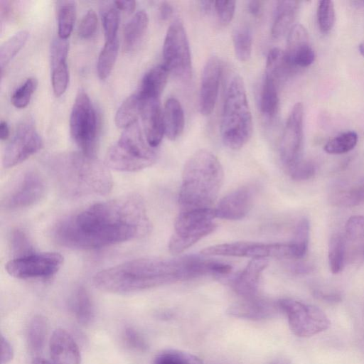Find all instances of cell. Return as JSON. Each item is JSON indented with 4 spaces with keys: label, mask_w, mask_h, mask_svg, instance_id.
Segmentation results:
<instances>
[{
    "label": "cell",
    "mask_w": 364,
    "mask_h": 364,
    "mask_svg": "<svg viewBox=\"0 0 364 364\" xmlns=\"http://www.w3.org/2000/svg\"><path fill=\"white\" fill-rule=\"evenodd\" d=\"M363 258H364V248H363Z\"/></svg>",
    "instance_id": "obj_62"
},
{
    "label": "cell",
    "mask_w": 364,
    "mask_h": 364,
    "mask_svg": "<svg viewBox=\"0 0 364 364\" xmlns=\"http://www.w3.org/2000/svg\"><path fill=\"white\" fill-rule=\"evenodd\" d=\"M232 43L236 58L241 62L247 61L252 55V35L250 28L241 26L232 33Z\"/></svg>",
    "instance_id": "obj_34"
},
{
    "label": "cell",
    "mask_w": 364,
    "mask_h": 364,
    "mask_svg": "<svg viewBox=\"0 0 364 364\" xmlns=\"http://www.w3.org/2000/svg\"><path fill=\"white\" fill-rule=\"evenodd\" d=\"M215 210L200 208L180 211L174 223V233L168 242L169 251L179 254L216 228Z\"/></svg>",
    "instance_id": "obj_7"
},
{
    "label": "cell",
    "mask_w": 364,
    "mask_h": 364,
    "mask_svg": "<svg viewBox=\"0 0 364 364\" xmlns=\"http://www.w3.org/2000/svg\"><path fill=\"white\" fill-rule=\"evenodd\" d=\"M303 104L296 103L287 119L279 144L281 161L288 170L301 160L304 140Z\"/></svg>",
    "instance_id": "obj_14"
},
{
    "label": "cell",
    "mask_w": 364,
    "mask_h": 364,
    "mask_svg": "<svg viewBox=\"0 0 364 364\" xmlns=\"http://www.w3.org/2000/svg\"><path fill=\"white\" fill-rule=\"evenodd\" d=\"M118 50V38L105 41L97 63V75L101 80H105L110 75L117 58Z\"/></svg>",
    "instance_id": "obj_32"
},
{
    "label": "cell",
    "mask_w": 364,
    "mask_h": 364,
    "mask_svg": "<svg viewBox=\"0 0 364 364\" xmlns=\"http://www.w3.org/2000/svg\"><path fill=\"white\" fill-rule=\"evenodd\" d=\"M123 341L129 348L136 351H144L147 344L143 336L132 327H127L122 333Z\"/></svg>",
    "instance_id": "obj_49"
},
{
    "label": "cell",
    "mask_w": 364,
    "mask_h": 364,
    "mask_svg": "<svg viewBox=\"0 0 364 364\" xmlns=\"http://www.w3.org/2000/svg\"><path fill=\"white\" fill-rule=\"evenodd\" d=\"M296 69L288 61L284 50L279 48L269 50L267 57L264 77L274 80L279 85Z\"/></svg>",
    "instance_id": "obj_27"
},
{
    "label": "cell",
    "mask_w": 364,
    "mask_h": 364,
    "mask_svg": "<svg viewBox=\"0 0 364 364\" xmlns=\"http://www.w3.org/2000/svg\"><path fill=\"white\" fill-rule=\"evenodd\" d=\"M49 350L53 364H80L78 346L64 329L58 328L53 331L49 342Z\"/></svg>",
    "instance_id": "obj_19"
},
{
    "label": "cell",
    "mask_w": 364,
    "mask_h": 364,
    "mask_svg": "<svg viewBox=\"0 0 364 364\" xmlns=\"http://www.w3.org/2000/svg\"><path fill=\"white\" fill-rule=\"evenodd\" d=\"M169 73L168 68L164 64L150 69L144 75L137 92L141 100H159L166 87Z\"/></svg>",
    "instance_id": "obj_23"
},
{
    "label": "cell",
    "mask_w": 364,
    "mask_h": 364,
    "mask_svg": "<svg viewBox=\"0 0 364 364\" xmlns=\"http://www.w3.org/2000/svg\"><path fill=\"white\" fill-rule=\"evenodd\" d=\"M141 107L142 102L137 93L128 97L116 112L114 121L117 127L126 129L137 122V118L141 115Z\"/></svg>",
    "instance_id": "obj_29"
},
{
    "label": "cell",
    "mask_w": 364,
    "mask_h": 364,
    "mask_svg": "<svg viewBox=\"0 0 364 364\" xmlns=\"http://www.w3.org/2000/svg\"><path fill=\"white\" fill-rule=\"evenodd\" d=\"M151 230L145 205L137 196L92 205L59 220L52 230L63 247L95 250L140 238Z\"/></svg>",
    "instance_id": "obj_1"
},
{
    "label": "cell",
    "mask_w": 364,
    "mask_h": 364,
    "mask_svg": "<svg viewBox=\"0 0 364 364\" xmlns=\"http://www.w3.org/2000/svg\"><path fill=\"white\" fill-rule=\"evenodd\" d=\"M279 85L272 80L264 77L260 95V110L267 119L274 118L279 109Z\"/></svg>",
    "instance_id": "obj_30"
},
{
    "label": "cell",
    "mask_w": 364,
    "mask_h": 364,
    "mask_svg": "<svg viewBox=\"0 0 364 364\" xmlns=\"http://www.w3.org/2000/svg\"><path fill=\"white\" fill-rule=\"evenodd\" d=\"M164 65L180 80H188L192 73L189 42L183 21L176 18L170 24L163 44Z\"/></svg>",
    "instance_id": "obj_9"
},
{
    "label": "cell",
    "mask_w": 364,
    "mask_h": 364,
    "mask_svg": "<svg viewBox=\"0 0 364 364\" xmlns=\"http://www.w3.org/2000/svg\"><path fill=\"white\" fill-rule=\"evenodd\" d=\"M47 331V322L42 316H35L30 321L27 331V341L30 349L38 353L44 345Z\"/></svg>",
    "instance_id": "obj_36"
},
{
    "label": "cell",
    "mask_w": 364,
    "mask_h": 364,
    "mask_svg": "<svg viewBox=\"0 0 364 364\" xmlns=\"http://www.w3.org/2000/svg\"><path fill=\"white\" fill-rule=\"evenodd\" d=\"M163 117L165 135L171 141L177 139L181 135L185 126L183 109L177 99H167L163 109Z\"/></svg>",
    "instance_id": "obj_25"
},
{
    "label": "cell",
    "mask_w": 364,
    "mask_h": 364,
    "mask_svg": "<svg viewBox=\"0 0 364 364\" xmlns=\"http://www.w3.org/2000/svg\"><path fill=\"white\" fill-rule=\"evenodd\" d=\"M70 309L77 322L82 325L90 323L94 318V305L87 290L82 286L77 287L73 292Z\"/></svg>",
    "instance_id": "obj_28"
},
{
    "label": "cell",
    "mask_w": 364,
    "mask_h": 364,
    "mask_svg": "<svg viewBox=\"0 0 364 364\" xmlns=\"http://www.w3.org/2000/svg\"><path fill=\"white\" fill-rule=\"evenodd\" d=\"M287 171L293 180L306 181L311 178L315 175L316 166L311 160L301 159Z\"/></svg>",
    "instance_id": "obj_47"
},
{
    "label": "cell",
    "mask_w": 364,
    "mask_h": 364,
    "mask_svg": "<svg viewBox=\"0 0 364 364\" xmlns=\"http://www.w3.org/2000/svg\"><path fill=\"white\" fill-rule=\"evenodd\" d=\"M46 166L58 190L70 198L105 195L112 187V178L106 165L94 156L68 152L50 156Z\"/></svg>",
    "instance_id": "obj_3"
},
{
    "label": "cell",
    "mask_w": 364,
    "mask_h": 364,
    "mask_svg": "<svg viewBox=\"0 0 364 364\" xmlns=\"http://www.w3.org/2000/svg\"><path fill=\"white\" fill-rule=\"evenodd\" d=\"M299 6L298 1H279L277 2L271 29L273 38L279 39L290 31Z\"/></svg>",
    "instance_id": "obj_24"
},
{
    "label": "cell",
    "mask_w": 364,
    "mask_h": 364,
    "mask_svg": "<svg viewBox=\"0 0 364 364\" xmlns=\"http://www.w3.org/2000/svg\"><path fill=\"white\" fill-rule=\"evenodd\" d=\"M101 18L105 41H111L117 38L119 14L114 1L103 4L101 9Z\"/></svg>",
    "instance_id": "obj_37"
},
{
    "label": "cell",
    "mask_w": 364,
    "mask_h": 364,
    "mask_svg": "<svg viewBox=\"0 0 364 364\" xmlns=\"http://www.w3.org/2000/svg\"><path fill=\"white\" fill-rule=\"evenodd\" d=\"M315 295L317 297L328 301L336 302L341 300L340 296L337 294H323L321 291H316L315 292Z\"/></svg>",
    "instance_id": "obj_55"
},
{
    "label": "cell",
    "mask_w": 364,
    "mask_h": 364,
    "mask_svg": "<svg viewBox=\"0 0 364 364\" xmlns=\"http://www.w3.org/2000/svg\"><path fill=\"white\" fill-rule=\"evenodd\" d=\"M46 184L37 171H27L20 175L6 193L2 206L6 210H18L38 203L45 196Z\"/></svg>",
    "instance_id": "obj_13"
},
{
    "label": "cell",
    "mask_w": 364,
    "mask_h": 364,
    "mask_svg": "<svg viewBox=\"0 0 364 364\" xmlns=\"http://www.w3.org/2000/svg\"><path fill=\"white\" fill-rule=\"evenodd\" d=\"M221 73L220 60L215 55L210 57L203 70L199 95V109L204 116L210 115L214 109Z\"/></svg>",
    "instance_id": "obj_17"
},
{
    "label": "cell",
    "mask_w": 364,
    "mask_h": 364,
    "mask_svg": "<svg viewBox=\"0 0 364 364\" xmlns=\"http://www.w3.org/2000/svg\"><path fill=\"white\" fill-rule=\"evenodd\" d=\"M346 236L352 242L361 243L364 248V215L351 216L346 221Z\"/></svg>",
    "instance_id": "obj_45"
},
{
    "label": "cell",
    "mask_w": 364,
    "mask_h": 364,
    "mask_svg": "<svg viewBox=\"0 0 364 364\" xmlns=\"http://www.w3.org/2000/svg\"><path fill=\"white\" fill-rule=\"evenodd\" d=\"M152 364H203L198 356L178 350H166L154 358Z\"/></svg>",
    "instance_id": "obj_41"
},
{
    "label": "cell",
    "mask_w": 364,
    "mask_h": 364,
    "mask_svg": "<svg viewBox=\"0 0 364 364\" xmlns=\"http://www.w3.org/2000/svg\"><path fill=\"white\" fill-rule=\"evenodd\" d=\"M317 22L320 31L326 33L333 27L335 23V9L333 2L329 0H322L318 4Z\"/></svg>",
    "instance_id": "obj_44"
},
{
    "label": "cell",
    "mask_w": 364,
    "mask_h": 364,
    "mask_svg": "<svg viewBox=\"0 0 364 364\" xmlns=\"http://www.w3.org/2000/svg\"><path fill=\"white\" fill-rule=\"evenodd\" d=\"M253 122L245 83L238 75L229 80L224 96L220 132L223 144L237 150L251 138Z\"/></svg>",
    "instance_id": "obj_5"
},
{
    "label": "cell",
    "mask_w": 364,
    "mask_h": 364,
    "mask_svg": "<svg viewBox=\"0 0 364 364\" xmlns=\"http://www.w3.org/2000/svg\"><path fill=\"white\" fill-rule=\"evenodd\" d=\"M14 357V349L9 341L1 336V364L9 363Z\"/></svg>",
    "instance_id": "obj_51"
},
{
    "label": "cell",
    "mask_w": 364,
    "mask_h": 364,
    "mask_svg": "<svg viewBox=\"0 0 364 364\" xmlns=\"http://www.w3.org/2000/svg\"><path fill=\"white\" fill-rule=\"evenodd\" d=\"M359 51L361 53V55L364 57V42L361 43L359 45Z\"/></svg>",
    "instance_id": "obj_61"
},
{
    "label": "cell",
    "mask_w": 364,
    "mask_h": 364,
    "mask_svg": "<svg viewBox=\"0 0 364 364\" xmlns=\"http://www.w3.org/2000/svg\"><path fill=\"white\" fill-rule=\"evenodd\" d=\"M97 26V17L94 10L89 9L81 18L77 32L82 38H90L95 32Z\"/></svg>",
    "instance_id": "obj_48"
},
{
    "label": "cell",
    "mask_w": 364,
    "mask_h": 364,
    "mask_svg": "<svg viewBox=\"0 0 364 364\" xmlns=\"http://www.w3.org/2000/svg\"><path fill=\"white\" fill-rule=\"evenodd\" d=\"M333 204L340 207H353L364 203V182L334 193L331 198Z\"/></svg>",
    "instance_id": "obj_38"
},
{
    "label": "cell",
    "mask_w": 364,
    "mask_h": 364,
    "mask_svg": "<svg viewBox=\"0 0 364 364\" xmlns=\"http://www.w3.org/2000/svg\"><path fill=\"white\" fill-rule=\"evenodd\" d=\"M223 169L210 151L200 149L185 164L178 193L180 211L210 208L223 181Z\"/></svg>",
    "instance_id": "obj_4"
},
{
    "label": "cell",
    "mask_w": 364,
    "mask_h": 364,
    "mask_svg": "<svg viewBox=\"0 0 364 364\" xmlns=\"http://www.w3.org/2000/svg\"><path fill=\"white\" fill-rule=\"evenodd\" d=\"M294 270L299 274L308 273L312 270V267L309 264L300 263L294 266Z\"/></svg>",
    "instance_id": "obj_58"
},
{
    "label": "cell",
    "mask_w": 364,
    "mask_h": 364,
    "mask_svg": "<svg viewBox=\"0 0 364 364\" xmlns=\"http://www.w3.org/2000/svg\"><path fill=\"white\" fill-rule=\"evenodd\" d=\"M268 364H291L290 361L286 358H278Z\"/></svg>",
    "instance_id": "obj_60"
},
{
    "label": "cell",
    "mask_w": 364,
    "mask_h": 364,
    "mask_svg": "<svg viewBox=\"0 0 364 364\" xmlns=\"http://www.w3.org/2000/svg\"><path fill=\"white\" fill-rule=\"evenodd\" d=\"M284 253L282 243L235 242L215 245L201 251L205 256H225L254 258L281 259Z\"/></svg>",
    "instance_id": "obj_15"
},
{
    "label": "cell",
    "mask_w": 364,
    "mask_h": 364,
    "mask_svg": "<svg viewBox=\"0 0 364 364\" xmlns=\"http://www.w3.org/2000/svg\"><path fill=\"white\" fill-rule=\"evenodd\" d=\"M97 130V116L91 100L85 92L79 90L70 114V132L81 152L94 156Z\"/></svg>",
    "instance_id": "obj_8"
},
{
    "label": "cell",
    "mask_w": 364,
    "mask_h": 364,
    "mask_svg": "<svg viewBox=\"0 0 364 364\" xmlns=\"http://www.w3.org/2000/svg\"><path fill=\"white\" fill-rule=\"evenodd\" d=\"M114 4L119 11H124L128 14H132L136 7V1L133 0L115 1Z\"/></svg>",
    "instance_id": "obj_53"
},
{
    "label": "cell",
    "mask_w": 364,
    "mask_h": 364,
    "mask_svg": "<svg viewBox=\"0 0 364 364\" xmlns=\"http://www.w3.org/2000/svg\"><path fill=\"white\" fill-rule=\"evenodd\" d=\"M11 251L14 257H18L33 252L31 244L26 234L19 229L12 231L10 236Z\"/></svg>",
    "instance_id": "obj_46"
},
{
    "label": "cell",
    "mask_w": 364,
    "mask_h": 364,
    "mask_svg": "<svg viewBox=\"0 0 364 364\" xmlns=\"http://www.w3.org/2000/svg\"><path fill=\"white\" fill-rule=\"evenodd\" d=\"M235 4V1H214V10L222 24L227 25L232 20Z\"/></svg>",
    "instance_id": "obj_50"
},
{
    "label": "cell",
    "mask_w": 364,
    "mask_h": 364,
    "mask_svg": "<svg viewBox=\"0 0 364 364\" xmlns=\"http://www.w3.org/2000/svg\"><path fill=\"white\" fill-rule=\"evenodd\" d=\"M141 117L145 139L149 145L155 149L160 144L165 134L163 109L159 100L141 101Z\"/></svg>",
    "instance_id": "obj_21"
},
{
    "label": "cell",
    "mask_w": 364,
    "mask_h": 364,
    "mask_svg": "<svg viewBox=\"0 0 364 364\" xmlns=\"http://www.w3.org/2000/svg\"><path fill=\"white\" fill-rule=\"evenodd\" d=\"M346 240L340 233L333 234L328 245V263L333 274L342 271L345 264Z\"/></svg>",
    "instance_id": "obj_33"
},
{
    "label": "cell",
    "mask_w": 364,
    "mask_h": 364,
    "mask_svg": "<svg viewBox=\"0 0 364 364\" xmlns=\"http://www.w3.org/2000/svg\"><path fill=\"white\" fill-rule=\"evenodd\" d=\"M199 4L201 10L205 14H208L214 10V1H200Z\"/></svg>",
    "instance_id": "obj_57"
},
{
    "label": "cell",
    "mask_w": 364,
    "mask_h": 364,
    "mask_svg": "<svg viewBox=\"0 0 364 364\" xmlns=\"http://www.w3.org/2000/svg\"><path fill=\"white\" fill-rule=\"evenodd\" d=\"M9 136V128L6 121L0 122V138L2 141L6 140Z\"/></svg>",
    "instance_id": "obj_56"
},
{
    "label": "cell",
    "mask_w": 364,
    "mask_h": 364,
    "mask_svg": "<svg viewBox=\"0 0 364 364\" xmlns=\"http://www.w3.org/2000/svg\"><path fill=\"white\" fill-rule=\"evenodd\" d=\"M280 309L278 301L274 304L257 296L245 298L232 304L228 309V313L235 317L252 320H262L272 316Z\"/></svg>",
    "instance_id": "obj_22"
},
{
    "label": "cell",
    "mask_w": 364,
    "mask_h": 364,
    "mask_svg": "<svg viewBox=\"0 0 364 364\" xmlns=\"http://www.w3.org/2000/svg\"><path fill=\"white\" fill-rule=\"evenodd\" d=\"M284 52L288 61L295 68H306L314 62L315 52L304 26L295 24L291 27L288 33Z\"/></svg>",
    "instance_id": "obj_18"
},
{
    "label": "cell",
    "mask_w": 364,
    "mask_h": 364,
    "mask_svg": "<svg viewBox=\"0 0 364 364\" xmlns=\"http://www.w3.org/2000/svg\"><path fill=\"white\" fill-rule=\"evenodd\" d=\"M257 188L254 185L242 186L223 197L215 210V218L237 220L244 218L252 208Z\"/></svg>",
    "instance_id": "obj_16"
},
{
    "label": "cell",
    "mask_w": 364,
    "mask_h": 364,
    "mask_svg": "<svg viewBox=\"0 0 364 364\" xmlns=\"http://www.w3.org/2000/svg\"><path fill=\"white\" fill-rule=\"evenodd\" d=\"M157 154L143 136L136 122L124 129L118 141L108 150L105 165L122 172H135L155 163Z\"/></svg>",
    "instance_id": "obj_6"
},
{
    "label": "cell",
    "mask_w": 364,
    "mask_h": 364,
    "mask_svg": "<svg viewBox=\"0 0 364 364\" xmlns=\"http://www.w3.org/2000/svg\"><path fill=\"white\" fill-rule=\"evenodd\" d=\"M310 224L307 218H301L296 225L293 240L290 242L294 259L303 258L307 252Z\"/></svg>",
    "instance_id": "obj_39"
},
{
    "label": "cell",
    "mask_w": 364,
    "mask_h": 364,
    "mask_svg": "<svg viewBox=\"0 0 364 364\" xmlns=\"http://www.w3.org/2000/svg\"><path fill=\"white\" fill-rule=\"evenodd\" d=\"M173 9L167 1H163L159 7V17L162 21L168 20L173 14Z\"/></svg>",
    "instance_id": "obj_52"
},
{
    "label": "cell",
    "mask_w": 364,
    "mask_h": 364,
    "mask_svg": "<svg viewBox=\"0 0 364 364\" xmlns=\"http://www.w3.org/2000/svg\"><path fill=\"white\" fill-rule=\"evenodd\" d=\"M278 304L287 316L291 331L297 336H312L326 330L330 326L328 316L316 306L291 299H281Z\"/></svg>",
    "instance_id": "obj_10"
},
{
    "label": "cell",
    "mask_w": 364,
    "mask_h": 364,
    "mask_svg": "<svg viewBox=\"0 0 364 364\" xmlns=\"http://www.w3.org/2000/svg\"><path fill=\"white\" fill-rule=\"evenodd\" d=\"M187 257L137 258L97 272L93 284L101 291L129 294L188 279Z\"/></svg>",
    "instance_id": "obj_2"
},
{
    "label": "cell",
    "mask_w": 364,
    "mask_h": 364,
    "mask_svg": "<svg viewBox=\"0 0 364 364\" xmlns=\"http://www.w3.org/2000/svg\"><path fill=\"white\" fill-rule=\"evenodd\" d=\"M28 38V32L20 31L6 41L0 48V68L2 72L5 66L23 48Z\"/></svg>",
    "instance_id": "obj_35"
},
{
    "label": "cell",
    "mask_w": 364,
    "mask_h": 364,
    "mask_svg": "<svg viewBox=\"0 0 364 364\" xmlns=\"http://www.w3.org/2000/svg\"><path fill=\"white\" fill-rule=\"evenodd\" d=\"M43 146L33 119L24 117L16 127L15 133L6 145L2 158L3 166L13 167L38 151Z\"/></svg>",
    "instance_id": "obj_12"
},
{
    "label": "cell",
    "mask_w": 364,
    "mask_h": 364,
    "mask_svg": "<svg viewBox=\"0 0 364 364\" xmlns=\"http://www.w3.org/2000/svg\"><path fill=\"white\" fill-rule=\"evenodd\" d=\"M51 84L56 97L65 93L69 82V72L67 60L50 63Z\"/></svg>",
    "instance_id": "obj_42"
},
{
    "label": "cell",
    "mask_w": 364,
    "mask_h": 364,
    "mask_svg": "<svg viewBox=\"0 0 364 364\" xmlns=\"http://www.w3.org/2000/svg\"><path fill=\"white\" fill-rule=\"evenodd\" d=\"M149 16L144 10H139L127 21L123 31V48L131 52L140 44L146 32Z\"/></svg>",
    "instance_id": "obj_26"
},
{
    "label": "cell",
    "mask_w": 364,
    "mask_h": 364,
    "mask_svg": "<svg viewBox=\"0 0 364 364\" xmlns=\"http://www.w3.org/2000/svg\"><path fill=\"white\" fill-rule=\"evenodd\" d=\"M262 6L263 1H250L247 3V9L252 16H257L262 11Z\"/></svg>",
    "instance_id": "obj_54"
},
{
    "label": "cell",
    "mask_w": 364,
    "mask_h": 364,
    "mask_svg": "<svg viewBox=\"0 0 364 364\" xmlns=\"http://www.w3.org/2000/svg\"><path fill=\"white\" fill-rule=\"evenodd\" d=\"M31 364H53V363H50L47 360H45L42 358H36L33 360Z\"/></svg>",
    "instance_id": "obj_59"
},
{
    "label": "cell",
    "mask_w": 364,
    "mask_h": 364,
    "mask_svg": "<svg viewBox=\"0 0 364 364\" xmlns=\"http://www.w3.org/2000/svg\"><path fill=\"white\" fill-rule=\"evenodd\" d=\"M267 265V258L251 259L232 281V288L235 292L242 299L256 296L261 275Z\"/></svg>",
    "instance_id": "obj_20"
},
{
    "label": "cell",
    "mask_w": 364,
    "mask_h": 364,
    "mask_svg": "<svg viewBox=\"0 0 364 364\" xmlns=\"http://www.w3.org/2000/svg\"><path fill=\"white\" fill-rule=\"evenodd\" d=\"M63 256L58 252H31L14 257L5 266L7 273L18 279L47 278L61 267Z\"/></svg>",
    "instance_id": "obj_11"
},
{
    "label": "cell",
    "mask_w": 364,
    "mask_h": 364,
    "mask_svg": "<svg viewBox=\"0 0 364 364\" xmlns=\"http://www.w3.org/2000/svg\"><path fill=\"white\" fill-rule=\"evenodd\" d=\"M76 17V4L74 1L57 2L58 36L68 39L70 36Z\"/></svg>",
    "instance_id": "obj_31"
},
{
    "label": "cell",
    "mask_w": 364,
    "mask_h": 364,
    "mask_svg": "<svg viewBox=\"0 0 364 364\" xmlns=\"http://www.w3.org/2000/svg\"><path fill=\"white\" fill-rule=\"evenodd\" d=\"M38 85V81L34 77H29L16 88L11 97V104L16 108L26 107L34 93Z\"/></svg>",
    "instance_id": "obj_43"
},
{
    "label": "cell",
    "mask_w": 364,
    "mask_h": 364,
    "mask_svg": "<svg viewBox=\"0 0 364 364\" xmlns=\"http://www.w3.org/2000/svg\"><path fill=\"white\" fill-rule=\"evenodd\" d=\"M358 134L353 131L346 132L329 140L324 146V151L331 154L347 153L356 146Z\"/></svg>",
    "instance_id": "obj_40"
}]
</instances>
